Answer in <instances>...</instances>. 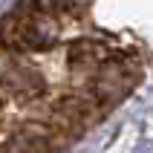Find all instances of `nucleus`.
Masks as SVG:
<instances>
[{"label": "nucleus", "mask_w": 153, "mask_h": 153, "mask_svg": "<svg viewBox=\"0 0 153 153\" xmlns=\"http://www.w3.org/2000/svg\"><path fill=\"white\" fill-rule=\"evenodd\" d=\"M12 32H15V43L17 46H32V49H43L52 46L58 41L55 23H52L43 9H32L29 15H23L20 20H12Z\"/></svg>", "instance_id": "f257e3e1"}, {"label": "nucleus", "mask_w": 153, "mask_h": 153, "mask_svg": "<svg viewBox=\"0 0 153 153\" xmlns=\"http://www.w3.org/2000/svg\"><path fill=\"white\" fill-rule=\"evenodd\" d=\"M3 153H41V145H35L29 139H15L12 145H6Z\"/></svg>", "instance_id": "f03ea898"}, {"label": "nucleus", "mask_w": 153, "mask_h": 153, "mask_svg": "<svg viewBox=\"0 0 153 153\" xmlns=\"http://www.w3.org/2000/svg\"><path fill=\"white\" fill-rule=\"evenodd\" d=\"M133 153H153V145H147V142H145V145H139Z\"/></svg>", "instance_id": "7ed1b4c3"}]
</instances>
